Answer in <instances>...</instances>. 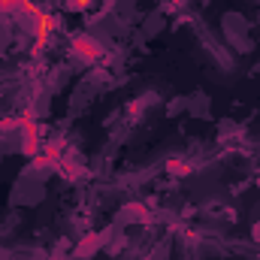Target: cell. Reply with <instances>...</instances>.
Listing matches in <instances>:
<instances>
[{"instance_id": "cell-1", "label": "cell", "mask_w": 260, "mask_h": 260, "mask_svg": "<svg viewBox=\"0 0 260 260\" xmlns=\"http://www.w3.org/2000/svg\"><path fill=\"white\" fill-rule=\"evenodd\" d=\"M73 3H76V6H79V9H88V6H91V3H94V0H73Z\"/></svg>"}]
</instances>
